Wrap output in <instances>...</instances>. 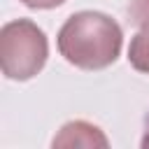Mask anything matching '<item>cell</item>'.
Returning <instances> with one entry per match:
<instances>
[{"instance_id":"cell-1","label":"cell","mask_w":149,"mask_h":149,"mask_svg":"<svg viewBox=\"0 0 149 149\" xmlns=\"http://www.w3.org/2000/svg\"><path fill=\"white\" fill-rule=\"evenodd\" d=\"M58 54L79 70L109 68L123 47L121 26L102 12H77L58 30Z\"/></svg>"},{"instance_id":"cell-2","label":"cell","mask_w":149,"mask_h":149,"mask_svg":"<svg viewBox=\"0 0 149 149\" xmlns=\"http://www.w3.org/2000/svg\"><path fill=\"white\" fill-rule=\"evenodd\" d=\"M49 58L44 30L30 19H16L0 30V68L7 79L28 81L42 72Z\"/></svg>"},{"instance_id":"cell-3","label":"cell","mask_w":149,"mask_h":149,"mask_svg":"<svg viewBox=\"0 0 149 149\" xmlns=\"http://www.w3.org/2000/svg\"><path fill=\"white\" fill-rule=\"evenodd\" d=\"M54 147H107L105 133L88 121H70L51 142Z\"/></svg>"},{"instance_id":"cell-4","label":"cell","mask_w":149,"mask_h":149,"mask_svg":"<svg viewBox=\"0 0 149 149\" xmlns=\"http://www.w3.org/2000/svg\"><path fill=\"white\" fill-rule=\"evenodd\" d=\"M128 61L137 72L149 74V28L140 30L128 47Z\"/></svg>"},{"instance_id":"cell-5","label":"cell","mask_w":149,"mask_h":149,"mask_svg":"<svg viewBox=\"0 0 149 149\" xmlns=\"http://www.w3.org/2000/svg\"><path fill=\"white\" fill-rule=\"evenodd\" d=\"M128 21L137 28H149V0H130L128 2Z\"/></svg>"},{"instance_id":"cell-6","label":"cell","mask_w":149,"mask_h":149,"mask_svg":"<svg viewBox=\"0 0 149 149\" xmlns=\"http://www.w3.org/2000/svg\"><path fill=\"white\" fill-rule=\"evenodd\" d=\"M21 2L30 9H54V7L63 5L65 0H21Z\"/></svg>"},{"instance_id":"cell-7","label":"cell","mask_w":149,"mask_h":149,"mask_svg":"<svg viewBox=\"0 0 149 149\" xmlns=\"http://www.w3.org/2000/svg\"><path fill=\"white\" fill-rule=\"evenodd\" d=\"M140 144H142V147H149V128H147V133H144V137H142Z\"/></svg>"}]
</instances>
